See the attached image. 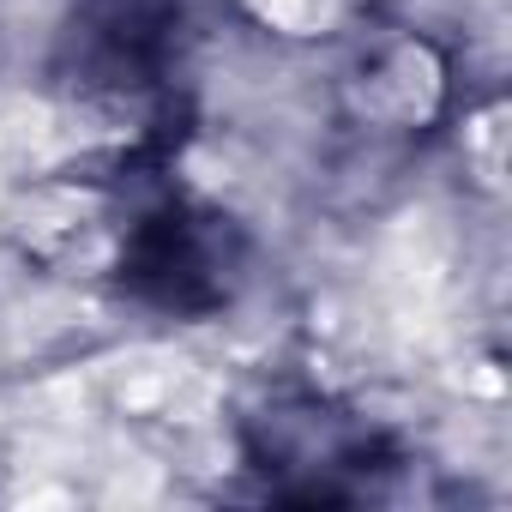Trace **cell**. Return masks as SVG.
I'll use <instances>...</instances> for the list:
<instances>
[{
	"instance_id": "6da1fadb",
	"label": "cell",
	"mask_w": 512,
	"mask_h": 512,
	"mask_svg": "<svg viewBox=\"0 0 512 512\" xmlns=\"http://www.w3.org/2000/svg\"><path fill=\"white\" fill-rule=\"evenodd\" d=\"M217 217L199 211H157L139 223V235L127 241V278L133 290H145L157 308H211L223 302L217 272H229V241L211 229Z\"/></svg>"
},
{
	"instance_id": "7a4b0ae2",
	"label": "cell",
	"mask_w": 512,
	"mask_h": 512,
	"mask_svg": "<svg viewBox=\"0 0 512 512\" xmlns=\"http://www.w3.org/2000/svg\"><path fill=\"white\" fill-rule=\"evenodd\" d=\"M175 0H79L73 49L79 79L103 91H139L163 73Z\"/></svg>"
}]
</instances>
